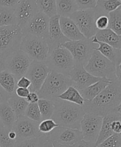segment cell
I'll return each mask as SVG.
<instances>
[{
	"instance_id": "cell-1",
	"label": "cell",
	"mask_w": 121,
	"mask_h": 147,
	"mask_svg": "<svg viewBox=\"0 0 121 147\" xmlns=\"http://www.w3.org/2000/svg\"><path fill=\"white\" fill-rule=\"evenodd\" d=\"M121 102V84L115 78L94 100H85L83 105L85 113L104 117L116 111Z\"/></svg>"
},
{
	"instance_id": "cell-2",
	"label": "cell",
	"mask_w": 121,
	"mask_h": 147,
	"mask_svg": "<svg viewBox=\"0 0 121 147\" xmlns=\"http://www.w3.org/2000/svg\"><path fill=\"white\" fill-rule=\"evenodd\" d=\"M54 102L55 109L51 119L59 126L80 130V122L86 113L83 106L59 98Z\"/></svg>"
},
{
	"instance_id": "cell-3",
	"label": "cell",
	"mask_w": 121,
	"mask_h": 147,
	"mask_svg": "<svg viewBox=\"0 0 121 147\" xmlns=\"http://www.w3.org/2000/svg\"><path fill=\"white\" fill-rule=\"evenodd\" d=\"M70 86L69 76L51 71L37 93L40 98L54 100Z\"/></svg>"
},
{
	"instance_id": "cell-4",
	"label": "cell",
	"mask_w": 121,
	"mask_h": 147,
	"mask_svg": "<svg viewBox=\"0 0 121 147\" xmlns=\"http://www.w3.org/2000/svg\"><path fill=\"white\" fill-rule=\"evenodd\" d=\"M20 49L24 52L33 61L45 62L47 59L50 49L45 39L27 33L24 34Z\"/></svg>"
},
{
	"instance_id": "cell-5",
	"label": "cell",
	"mask_w": 121,
	"mask_h": 147,
	"mask_svg": "<svg viewBox=\"0 0 121 147\" xmlns=\"http://www.w3.org/2000/svg\"><path fill=\"white\" fill-rule=\"evenodd\" d=\"M85 69L94 76L110 80L116 78L115 64L94 50L86 65Z\"/></svg>"
},
{
	"instance_id": "cell-6",
	"label": "cell",
	"mask_w": 121,
	"mask_h": 147,
	"mask_svg": "<svg viewBox=\"0 0 121 147\" xmlns=\"http://www.w3.org/2000/svg\"><path fill=\"white\" fill-rule=\"evenodd\" d=\"M51 71L69 76L75 62L71 53L61 46L49 52L47 59L45 61Z\"/></svg>"
},
{
	"instance_id": "cell-7",
	"label": "cell",
	"mask_w": 121,
	"mask_h": 147,
	"mask_svg": "<svg viewBox=\"0 0 121 147\" xmlns=\"http://www.w3.org/2000/svg\"><path fill=\"white\" fill-rule=\"evenodd\" d=\"M23 36L18 25L0 27V52L7 57L19 49Z\"/></svg>"
},
{
	"instance_id": "cell-8",
	"label": "cell",
	"mask_w": 121,
	"mask_h": 147,
	"mask_svg": "<svg viewBox=\"0 0 121 147\" xmlns=\"http://www.w3.org/2000/svg\"><path fill=\"white\" fill-rule=\"evenodd\" d=\"M76 23L81 33L88 39L95 36L98 32L95 22L97 18L95 9L79 10L70 17Z\"/></svg>"
},
{
	"instance_id": "cell-9",
	"label": "cell",
	"mask_w": 121,
	"mask_h": 147,
	"mask_svg": "<svg viewBox=\"0 0 121 147\" xmlns=\"http://www.w3.org/2000/svg\"><path fill=\"white\" fill-rule=\"evenodd\" d=\"M94 44L90 39L69 40L63 43L61 47L67 49L72 54L75 64L85 66L94 52Z\"/></svg>"
},
{
	"instance_id": "cell-10",
	"label": "cell",
	"mask_w": 121,
	"mask_h": 147,
	"mask_svg": "<svg viewBox=\"0 0 121 147\" xmlns=\"http://www.w3.org/2000/svg\"><path fill=\"white\" fill-rule=\"evenodd\" d=\"M32 61L24 52L19 49L7 57L5 69L11 72L18 80L25 76Z\"/></svg>"
},
{
	"instance_id": "cell-11",
	"label": "cell",
	"mask_w": 121,
	"mask_h": 147,
	"mask_svg": "<svg viewBox=\"0 0 121 147\" xmlns=\"http://www.w3.org/2000/svg\"><path fill=\"white\" fill-rule=\"evenodd\" d=\"M39 123L31 120L24 115L17 117L12 128L17 134V142L44 135L39 130Z\"/></svg>"
},
{
	"instance_id": "cell-12",
	"label": "cell",
	"mask_w": 121,
	"mask_h": 147,
	"mask_svg": "<svg viewBox=\"0 0 121 147\" xmlns=\"http://www.w3.org/2000/svg\"><path fill=\"white\" fill-rule=\"evenodd\" d=\"M102 120L103 117L86 113L80 122L83 140L95 144L100 131Z\"/></svg>"
},
{
	"instance_id": "cell-13",
	"label": "cell",
	"mask_w": 121,
	"mask_h": 147,
	"mask_svg": "<svg viewBox=\"0 0 121 147\" xmlns=\"http://www.w3.org/2000/svg\"><path fill=\"white\" fill-rule=\"evenodd\" d=\"M50 71L45 62L33 61L25 76L31 82L30 91L36 93L39 91Z\"/></svg>"
},
{
	"instance_id": "cell-14",
	"label": "cell",
	"mask_w": 121,
	"mask_h": 147,
	"mask_svg": "<svg viewBox=\"0 0 121 147\" xmlns=\"http://www.w3.org/2000/svg\"><path fill=\"white\" fill-rule=\"evenodd\" d=\"M48 139L51 141L72 146L83 140V135L80 130L77 129L59 126L47 134Z\"/></svg>"
},
{
	"instance_id": "cell-15",
	"label": "cell",
	"mask_w": 121,
	"mask_h": 147,
	"mask_svg": "<svg viewBox=\"0 0 121 147\" xmlns=\"http://www.w3.org/2000/svg\"><path fill=\"white\" fill-rule=\"evenodd\" d=\"M69 77L72 86L79 91L87 88L102 78L92 75L85 69L84 66L80 64L74 65L70 73Z\"/></svg>"
},
{
	"instance_id": "cell-16",
	"label": "cell",
	"mask_w": 121,
	"mask_h": 147,
	"mask_svg": "<svg viewBox=\"0 0 121 147\" xmlns=\"http://www.w3.org/2000/svg\"><path fill=\"white\" fill-rule=\"evenodd\" d=\"M50 18L44 14L38 12L31 20L22 29L24 34L29 33L47 40Z\"/></svg>"
},
{
	"instance_id": "cell-17",
	"label": "cell",
	"mask_w": 121,
	"mask_h": 147,
	"mask_svg": "<svg viewBox=\"0 0 121 147\" xmlns=\"http://www.w3.org/2000/svg\"><path fill=\"white\" fill-rule=\"evenodd\" d=\"M14 11L17 25L23 29L39 12L36 0H20Z\"/></svg>"
},
{
	"instance_id": "cell-18",
	"label": "cell",
	"mask_w": 121,
	"mask_h": 147,
	"mask_svg": "<svg viewBox=\"0 0 121 147\" xmlns=\"http://www.w3.org/2000/svg\"><path fill=\"white\" fill-rule=\"evenodd\" d=\"M69 41L63 34L60 26V16L58 14L50 18L49 38L47 40L50 51L59 47L63 43Z\"/></svg>"
},
{
	"instance_id": "cell-19",
	"label": "cell",
	"mask_w": 121,
	"mask_h": 147,
	"mask_svg": "<svg viewBox=\"0 0 121 147\" xmlns=\"http://www.w3.org/2000/svg\"><path fill=\"white\" fill-rule=\"evenodd\" d=\"M60 26L63 34L69 40H79L86 39L71 18L60 16Z\"/></svg>"
},
{
	"instance_id": "cell-20",
	"label": "cell",
	"mask_w": 121,
	"mask_h": 147,
	"mask_svg": "<svg viewBox=\"0 0 121 147\" xmlns=\"http://www.w3.org/2000/svg\"><path fill=\"white\" fill-rule=\"evenodd\" d=\"M121 115L116 111L111 112L103 117L100 131L98 139L95 142V147H96L99 144L107 139L108 138L114 134L112 129V123L116 119H119Z\"/></svg>"
},
{
	"instance_id": "cell-21",
	"label": "cell",
	"mask_w": 121,
	"mask_h": 147,
	"mask_svg": "<svg viewBox=\"0 0 121 147\" xmlns=\"http://www.w3.org/2000/svg\"><path fill=\"white\" fill-rule=\"evenodd\" d=\"M112 80L105 78H102L95 83L90 85L87 88L80 90L79 92L85 100L92 101L103 91Z\"/></svg>"
},
{
	"instance_id": "cell-22",
	"label": "cell",
	"mask_w": 121,
	"mask_h": 147,
	"mask_svg": "<svg viewBox=\"0 0 121 147\" xmlns=\"http://www.w3.org/2000/svg\"><path fill=\"white\" fill-rule=\"evenodd\" d=\"M100 42L106 43L114 48L121 50V35H118L110 29L98 30L95 36Z\"/></svg>"
},
{
	"instance_id": "cell-23",
	"label": "cell",
	"mask_w": 121,
	"mask_h": 147,
	"mask_svg": "<svg viewBox=\"0 0 121 147\" xmlns=\"http://www.w3.org/2000/svg\"><path fill=\"white\" fill-rule=\"evenodd\" d=\"M16 119L14 110L7 102L0 104V121L4 127L12 129Z\"/></svg>"
},
{
	"instance_id": "cell-24",
	"label": "cell",
	"mask_w": 121,
	"mask_h": 147,
	"mask_svg": "<svg viewBox=\"0 0 121 147\" xmlns=\"http://www.w3.org/2000/svg\"><path fill=\"white\" fill-rule=\"evenodd\" d=\"M121 6L120 0H98L97 5L95 8L96 17L100 16H107Z\"/></svg>"
},
{
	"instance_id": "cell-25",
	"label": "cell",
	"mask_w": 121,
	"mask_h": 147,
	"mask_svg": "<svg viewBox=\"0 0 121 147\" xmlns=\"http://www.w3.org/2000/svg\"><path fill=\"white\" fill-rule=\"evenodd\" d=\"M57 13L60 17H70L79 10L75 0H56Z\"/></svg>"
},
{
	"instance_id": "cell-26",
	"label": "cell",
	"mask_w": 121,
	"mask_h": 147,
	"mask_svg": "<svg viewBox=\"0 0 121 147\" xmlns=\"http://www.w3.org/2000/svg\"><path fill=\"white\" fill-rule=\"evenodd\" d=\"M17 80L11 72L5 69L0 71V86L9 94L15 93L17 86Z\"/></svg>"
},
{
	"instance_id": "cell-27",
	"label": "cell",
	"mask_w": 121,
	"mask_h": 147,
	"mask_svg": "<svg viewBox=\"0 0 121 147\" xmlns=\"http://www.w3.org/2000/svg\"><path fill=\"white\" fill-rule=\"evenodd\" d=\"M7 102L14 110L17 118L24 115L25 110L29 104L25 98L18 97L15 93L11 94Z\"/></svg>"
},
{
	"instance_id": "cell-28",
	"label": "cell",
	"mask_w": 121,
	"mask_h": 147,
	"mask_svg": "<svg viewBox=\"0 0 121 147\" xmlns=\"http://www.w3.org/2000/svg\"><path fill=\"white\" fill-rule=\"evenodd\" d=\"M58 98L79 106H83L85 103V99L80 94L79 91L72 86H69Z\"/></svg>"
},
{
	"instance_id": "cell-29",
	"label": "cell",
	"mask_w": 121,
	"mask_h": 147,
	"mask_svg": "<svg viewBox=\"0 0 121 147\" xmlns=\"http://www.w3.org/2000/svg\"><path fill=\"white\" fill-rule=\"evenodd\" d=\"M36 4L39 12L49 18L57 15L56 0H36Z\"/></svg>"
},
{
	"instance_id": "cell-30",
	"label": "cell",
	"mask_w": 121,
	"mask_h": 147,
	"mask_svg": "<svg viewBox=\"0 0 121 147\" xmlns=\"http://www.w3.org/2000/svg\"><path fill=\"white\" fill-rule=\"evenodd\" d=\"M17 25L14 9L0 6V27Z\"/></svg>"
},
{
	"instance_id": "cell-31",
	"label": "cell",
	"mask_w": 121,
	"mask_h": 147,
	"mask_svg": "<svg viewBox=\"0 0 121 147\" xmlns=\"http://www.w3.org/2000/svg\"><path fill=\"white\" fill-rule=\"evenodd\" d=\"M37 104L41 113L42 121L51 119L55 109L54 100L40 98Z\"/></svg>"
},
{
	"instance_id": "cell-32",
	"label": "cell",
	"mask_w": 121,
	"mask_h": 147,
	"mask_svg": "<svg viewBox=\"0 0 121 147\" xmlns=\"http://www.w3.org/2000/svg\"><path fill=\"white\" fill-rule=\"evenodd\" d=\"M108 29H111L118 35H121V6L115 11L108 14Z\"/></svg>"
},
{
	"instance_id": "cell-33",
	"label": "cell",
	"mask_w": 121,
	"mask_h": 147,
	"mask_svg": "<svg viewBox=\"0 0 121 147\" xmlns=\"http://www.w3.org/2000/svg\"><path fill=\"white\" fill-rule=\"evenodd\" d=\"M47 139V135L44 134L40 137L17 142L15 147H42L44 142Z\"/></svg>"
},
{
	"instance_id": "cell-34",
	"label": "cell",
	"mask_w": 121,
	"mask_h": 147,
	"mask_svg": "<svg viewBox=\"0 0 121 147\" xmlns=\"http://www.w3.org/2000/svg\"><path fill=\"white\" fill-rule=\"evenodd\" d=\"M10 129L4 126L0 127V146L1 147H15L17 140L11 138L9 136Z\"/></svg>"
},
{
	"instance_id": "cell-35",
	"label": "cell",
	"mask_w": 121,
	"mask_h": 147,
	"mask_svg": "<svg viewBox=\"0 0 121 147\" xmlns=\"http://www.w3.org/2000/svg\"><path fill=\"white\" fill-rule=\"evenodd\" d=\"M24 116L35 122H40L42 121L41 113L37 103H29L25 110Z\"/></svg>"
},
{
	"instance_id": "cell-36",
	"label": "cell",
	"mask_w": 121,
	"mask_h": 147,
	"mask_svg": "<svg viewBox=\"0 0 121 147\" xmlns=\"http://www.w3.org/2000/svg\"><path fill=\"white\" fill-rule=\"evenodd\" d=\"M121 136L120 134H114L103 142L99 144L96 147H120Z\"/></svg>"
},
{
	"instance_id": "cell-37",
	"label": "cell",
	"mask_w": 121,
	"mask_h": 147,
	"mask_svg": "<svg viewBox=\"0 0 121 147\" xmlns=\"http://www.w3.org/2000/svg\"><path fill=\"white\" fill-rule=\"evenodd\" d=\"M59 125L52 119L41 121L39 125V130L43 134H48Z\"/></svg>"
},
{
	"instance_id": "cell-38",
	"label": "cell",
	"mask_w": 121,
	"mask_h": 147,
	"mask_svg": "<svg viewBox=\"0 0 121 147\" xmlns=\"http://www.w3.org/2000/svg\"><path fill=\"white\" fill-rule=\"evenodd\" d=\"M79 10L95 9L97 5L98 0H75Z\"/></svg>"
},
{
	"instance_id": "cell-39",
	"label": "cell",
	"mask_w": 121,
	"mask_h": 147,
	"mask_svg": "<svg viewBox=\"0 0 121 147\" xmlns=\"http://www.w3.org/2000/svg\"><path fill=\"white\" fill-rule=\"evenodd\" d=\"M95 24L98 30H101L108 28L109 18L107 16H100L96 19Z\"/></svg>"
},
{
	"instance_id": "cell-40",
	"label": "cell",
	"mask_w": 121,
	"mask_h": 147,
	"mask_svg": "<svg viewBox=\"0 0 121 147\" xmlns=\"http://www.w3.org/2000/svg\"><path fill=\"white\" fill-rule=\"evenodd\" d=\"M19 1L20 0H0V6L15 10Z\"/></svg>"
},
{
	"instance_id": "cell-41",
	"label": "cell",
	"mask_w": 121,
	"mask_h": 147,
	"mask_svg": "<svg viewBox=\"0 0 121 147\" xmlns=\"http://www.w3.org/2000/svg\"><path fill=\"white\" fill-rule=\"evenodd\" d=\"M31 85V82L30 80L25 76H23L21 77L19 80H17V87L29 88L30 87Z\"/></svg>"
},
{
	"instance_id": "cell-42",
	"label": "cell",
	"mask_w": 121,
	"mask_h": 147,
	"mask_svg": "<svg viewBox=\"0 0 121 147\" xmlns=\"http://www.w3.org/2000/svg\"><path fill=\"white\" fill-rule=\"evenodd\" d=\"M30 93V91L29 88H21V87H17L15 90V93L18 97L26 98L27 96Z\"/></svg>"
},
{
	"instance_id": "cell-43",
	"label": "cell",
	"mask_w": 121,
	"mask_h": 147,
	"mask_svg": "<svg viewBox=\"0 0 121 147\" xmlns=\"http://www.w3.org/2000/svg\"><path fill=\"white\" fill-rule=\"evenodd\" d=\"M120 119L114 121L112 123V129L114 134H121V121Z\"/></svg>"
},
{
	"instance_id": "cell-44",
	"label": "cell",
	"mask_w": 121,
	"mask_h": 147,
	"mask_svg": "<svg viewBox=\"0 0 121 147\" xmlns=\"http://www.w3.org/2000/svg\"><path fill=\"white\" fill-rule=\"evenodd\" d=\"M25 99L29 103H35L38 102V101L40 99V98L36 92L30 91V94H29V96H27V97Z\"/></svg>"
},
{
	"instance_id": "cell-45",
	"label": "cell",
	"mask_w": 121,
	"mask_h": 147,
	"mask_svg": "<svg viewBox=\"0 0 121 147\" xmlns=\"http://www.w3.org/2000/svg\"><path fill=\"white\" fill-rule=\"evenodd\" d=\"M11 94L7 92L0 86V104L6 102L10 97Z\"/></svg>"
},
{
	"instance_id": "cell-46",
	"label": "cell",
	"mask_w": 121,
	"mask_h": 147,
	"mask_svg": "<svg viewBox=\"0 0 121 147\" xmlns=\"http://www.w3.org/2000/svg\"><path fill=\"white\" fill-rule=\"evenodd\" d=\"M95 143L82 140L71 146V147H95Z\"/></svg>"
},
{
	"instance_id": "cell-47",
	"label": "cell",
	"mask_w": 121,
	"mask_h": 147,
	"mask_svg": "<svg viewBox=\"0 0 121 147\" xmlns=\"http://www.w3.org/2000/svg\"><path fill=\"white\" fill-rule=\"evenodd\" d=\"M116 67V77L118 80L121 84V61L118 62L115 64Z\"/></svg>"
},
{
	"instance_id": "cell-48",
	"label": "cell",
	"mask_w": 121,
	"mask_h": 147,
	"mask_svg": "<svg viewBox=\"0 0 121 147\" xmlns=\"http://www.w3.org/2000/svg\"><path fill=\"white\" fill-rule=\"evenodd\" d=\"M7 56L3 53L0 52V71L5 70V62Z\"/></svg>"
},
{
	"instance_id": "cell-49",
	"label": "cell",
	"mask_w": 121,
	"mask_h": 147,
	"mask_svg": "<svg viewBox=\"0 0 121 147\" xmlns=\"http://www.w3.org/2000/svg\"><path fill=\"white\" fill-rule=\"evenodd\" d=\"M51 142H52L53 147H71V146L67 145H63V144L58 143L57 142H54V141H51Z\"/></svg>"
},
{
	"instance_id": "cell-50",
	"label": "cell",
	"mask_w": 121,
	"mask_h": 147,
	"mask_svg": "<svg viewBox=\"0 0 121 147\" xmlns=\"http://www.w3.org/2000/svg\"><path fill=\"white\" fill-rule=\"evenodd\" d=\"M42 147H53L52 142L49 139H47L44 142Z\"/></svg>"
},
{
	"instance_id": "cell-51",
	"label": "cell",
	"mask_w": 121,
	"mask_h": 147,
	"mask_svg": "<svg viewBox=\"0 0 121 147\" xmlns=\"http://www.w3.org/2000/svg\"><path fill=\"white\" fill-rule=\"evenodd\" d=\"M116 112H118L120 115H121V102L119 104V105L118 106V107L116 109Z\"/></svg>"
},
{
	"instance_id": "cell-52",
	"label": "cell",
	"mask_w": 121,
	"mask_h": 147,
	"mask_svg": "<svg viewBox=\"0 0 121 147\" xmlns=\"http://www.w3.org/2000/svg\"><path fill=\"white\" fill-rule=\"evenodd\" d=\"M4 126H3V123H2V122H1V121H0V127H3Z\"/></svg>"
},
{
	"instance_id": "cell-53",
	"label": "cell",
	"mask_w": 121,
	"mask_h": 147,
	"mask_svg": "<svg viewBox=\"0 0 121 147\" xmlns=\"http://www.w3.org/2000/svg\"><path fill=\"white\" fill-rule=\"evenodd\" d=\"M120 120L121 121V117H120ZM120 136H121V134H120Z\"/></svg>"
},
{
	"instance_id": "cell-54",
	"label": "cell",
	"mask_w": 121,
	"mask_h": 147,
	"mask_svg": "<svg viewBox=\"0 0 121 147\" xmlns=\"http://www.w3.org/2000/svg\"><path fill=\"white\" fill-rule=\"evenodd\" d=\"M120 2H121V0H120Z\"/></svg>"
},
{
	"instance_id": "cell-55",
	"label": "cell",
	"mask_w": 121,
	"mask_h": 147,
	"mask_svg": "<svg viewBox=\"0 0 121 147\" xmlns=\"http://www.w3.org/2000/svg\"><path fill=\"white\" fill-rule=\"evenodd\" d=\"M0 147H1V146H0Z\"/></svg>"
},
{
	"instance_id": "cell-56",
	"label": "cell",
	"mask_w": 121,
	"mask_h": 147,
	"mask_svg": "<svg viewBox=\"0 0 121 147\" xmlns=\"http://www.w3.org/2000/svg\"><path fill=\"white\" fill-rule=\"evenodd\" d=\"M120 147H121V146H120Z\"/></svg>"
}]
</instances>
